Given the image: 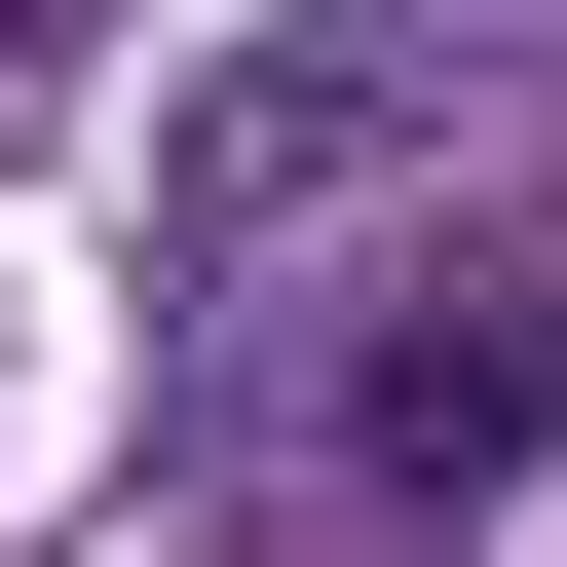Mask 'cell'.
<instances>
[{"label": "cell", "mask_w": 567, "mask_h": 567, "mask_svg": "<svg viewBox=\"0 0 567 567\" xmlns=\"http://www.w3.org/2000/svg\"><path fill=\"white\" fill-rule=\"evenodd\" d=\"M529 454H567V303H529V265H416V303L341 341V492L379 529H492Z\"/></svg>", "instance_id": "obj_1"}]
</instances>
